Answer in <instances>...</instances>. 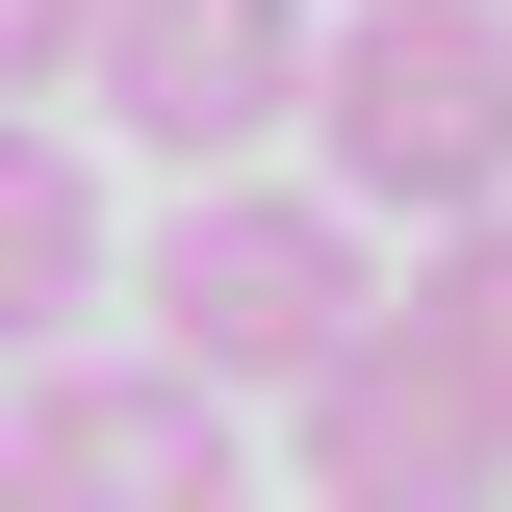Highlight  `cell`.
<instances>
[{"label": "cell", "mask_w": 512, "mask_h": 512, "mask_svg": "<svg viewBox=\"0 0 512 512\" xmlns=\"http://www.w3.org/2000/svg\"><path fill=\"white\" fill-rule=\"evenodd\" d=\"M282 436H308L333 512H461V487H512V205H436V231H410V282L282 384Z\"/></svg>", "instance_id": "6da1fadb"}, {"label": "cell", "mask_w": 512, "mask_h": 512, "mask_svg": "<svg viewBox=\"0 0 512 512\" xmlns=\"http://www.w3.org/2000/svg\"><path fill=\"white\" fill-rule=\"evenodd\" d=\"M308 180L359 231L512 205V0H359V26H308Z\"/></svg>", "instance_id": "7a4b0ae2"}, {"label": "cell", "mask_w": 512, "mask_h": 512, "mask_svg": "<svg viewBox=\"0 0 512 512\" xmlns=\"http://www.w3.org/2000/svg\"><path fill=\"white\" fill-rule=\"evenodd\" d=\"M359 308H384V282H359V205H333V180H231V154H205V180L154 205V333H180L231 410L308 384Z\"/></svg>", "instance_id": "3957f363"}, {"label": "cell", "mask_w": 512, "mask_h": 512, "mask_svg": "<svg viewBox=\"0 0 512 512\" xmlns=\"http://www.w3.org/2000/svg\"><path fill=\"white\" fill-rule=\"evenodd\" d=\"M231 384L180 359V333H154V359H52V333H26V384H0V487L26 512H205L231 487Z\"/></svg>", "instance_id": "277c9868"}, {"label": "cell", "mask_w": 512, "mask_h": 512, "mask_svg": "<svg viewBox=\"0 0 512 512\" xmlns=\"http://www.w3.org/2000/svg\"><path fill=\"white\" fill-rule=\"evenodd\" d=\"M77 103L205 180L256 128H308V0H103V26H77Z\"/></svg>", "instance_id": "5b68a950"}, {"label": "cell", "mask_w": 512, "mask_h": 512, "mask_svg": "<svg viewBox=\"0 0 512 512\" xmlns=\"http://www.w3.org/2000/svg\"><path fill=\"white\" fill-rule=\"evenodd\" d=\"M77 308H103V154L0 103V359H26V333H77Z\"/></svg>", "instance_id": "8992f818"}, {"label": "cell", "mask_w": 512, "mask_h": 512, "mask_svg": "<svg viewBox=\"0 0 512 512\" xmlns=\"http://www.w3.org/2000/svg\"><path fill=\"white\" fill-rule=\"evenodd\" d=\"M77 26L103 0H0V103H77Z\"/></svg>", "instance_id": "52a82bcc"}]
</instances>
